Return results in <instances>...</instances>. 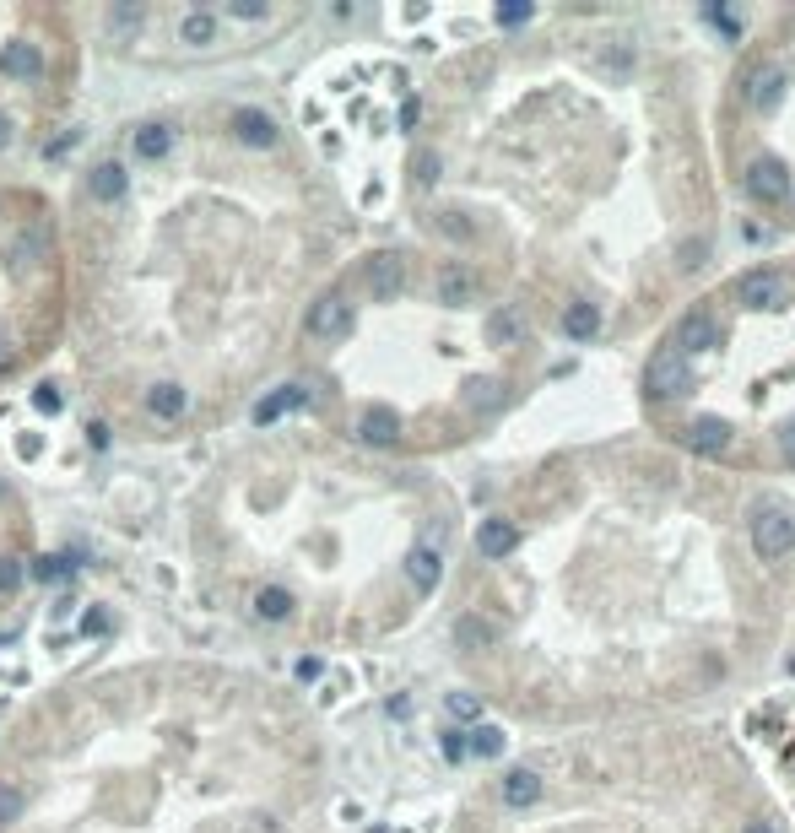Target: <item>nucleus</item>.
I'll return each mask as SVG.
<instances>
[{"label":"nucleus","instance_id":"obj_1","mask_svg":"<svg viewBox=\"0 0 795 833\" xmlns=\"http://www.w3.org/2000/svg\"><path fill=\"white\" fill-rule=\"evenodd\" d=\"M747 531H752V547H758L763 563H785L790 552H795V514H790L785 504H774V498L752 504Z\"/></svg>","mask_w":795,"mask_h":833},{"label":"nucleus","instance_id":"obj_2","mask_svg":"<svg viewBox=\"0 0 795 833\" xmlns=\"http://www.w3.org/2000/svg\"><path fill=\"white\" fill-rule=\"evenodd\" d=\"M693 390V368H687V357L682 352H655L644 363V395L649 401H677V395Z\"/></svg>","mask_w":795,"mask_h":833},{"label":"nucleus","instance_id":"obj_3","mask_svg":"<svg viewBox=\"0 0 795 833\" xmlns=\"http://www.w3.org/2000/svg\"><path fill=\"white\" fill-rule=\"evenodd\" d=\"M303 330H309L314 341H341V336H347V330H352V303H347V293H320V298H314Z\"/></svg>","mask_w":795,"mask_h":833},{"label":"nucleus","instance_id":"obj_4","mask_svg":"<svg viewBox=\"0 0 795 833\" xmlns=\"http://www.w3.org/2000/svg\"><path fill=\"white\" fill-rule=\"evenodd\" d=\"M736 298H741V309H785V303H790V282L774 266H758V271H747L736 282Z\"/></svg>","mask_w":795,"mask_h":833},{"label":"nucleus","instance_id":"obj_5","mask_svg":"<svg viewBox=\"0 0 795 833\" xmlns=\"http://www.w3.org/2000/svg\"><path fill=\"white\" fill-rule=\"evenodd\" d=\"M228 130H233L238 147H255V152H271L276 141H282V125H276V119L265 114V109H249V103L228 114Z\"/></svg>","mask_w":795,"mask_h":833},{"label":"nucleus","instance_id":"obj_6","mask_svg":"<svg viewBox=\"0 0 795 833\" xmlns=\"http://www.w3.org/2000/svg\"><path fill=\"white\" fill-rule=\"evenodd\" d=\"M363 282H368V293H374L379 303H395L406 293V260L395 255V249H379V255H368Z\"/></svg>","mask_w":795,"mask_h":833},{"label":"nucleus","instance_id":"obj_7","mask_svg":"<svg viewBox=\"0 0 795 833\" xmlns=\"http://www.w3.org/2000/svg\"><path fill=\"white\" fill-rule=\"evenodd\" d=\"M720 347V325H714L709 309H687L677 320V336H671V352L682 357H698V352H714Z\"/></svg>","mask_w":795,"mask_h":833},{"label":"nucleus","instance_id":"obj_8","mask_svg":"<svg viewBox=\"0 0 795 833\" xmlns=\"http://www.w3.org/2000/svg\"><path fill=\"white\" fill-rule=\"evenodd\" d=\"M747 195L763 206H779L790 195V168L779 157H752L747 163Z\"/></svg>","mask_w":795,"mask_h":833},{"label":"nucleus","instance_id":"obj_9","mask_svg":"<svg viewBox=\"0 0 795 833\" xmlns=\"http://www.w3.org/2000/svg\"><path fill=\"white\" fill-rule=\"evenodd\" d=\"M682 444L693 449V455H704V460H720V455H731L736 433H731V422H720V417H698V422H687Z\"/></svg>","mask_w":795,"mask_h":833},{"label":"nucleus","instance_id":"obj_10","mask_svg":"<svg viewBox=\"0 0 795 833\" xmlns=\"http://www.w3.org/2000/svg\"><path fill=\"white\" fill-rule=\"evenodd\" d=\"M785 87H790V65L785 60H763L758 71L747 76V103L752 109H779Z\"/></svg>","mask_w":795,"mask_h":833},{"label":"nucleus","instance_id":"obj_11","mask_svg":"<svg viewBox=\"0 0 795 833\" xmlns=\"http://www.w3.org/2000/svg\"><path fill=\"white\" fill-rule=\"evenodd\" d=\"M406 579H412L417 595H433L444 579V552L433 547V541H417L412 552H406Z\"/></svg>","mask_w":795,"mask_h":833},{"label":"nucleus","instance_id":"obj_12","mask_svg":"<svg viewBox=\"0 0 795 833\" xmlns=\"http://www.w3.org/2000/svg\"><path fill=\"white\" fill-rule=\"evenodd\" d=\"M595 76H601V82H628V76H633V65H639V49H633L628 44V38H606V44L601 49H595Z\"/></svg>","mask_w":795,"mask_h":833},{"label":"nucleus","instance_id":"obj_13","mask_svg":"<svg viewBox=\"0 0 795 833\" xmlns=\"http://www.w3.org/2000/svg\"><path fill=\"white\" fill-rule=\"evenodd\" d=\"M0 76H11V82H38V76H44V49L28 44V38H11V44L0 49Z\"/></svg>","mask_w":795,"mask_h":833},{"label":"nucleus","instance_id":"obj_14","mask_svg":"<svg viewBox=\"0 0 795 833\" xmlns=\"http://www.w3.org/2000/svg\"><path fill=\"white\" fill-rule=\"evenodd\" d=\"M357 439L368 449H390L401 439V417H395V406H363V417H357Z\"/></svg>","mask_w":795,"mask_h":833},{"label":"nucleus","instance_id":"obj_15","mask_svg":"<svg viewBox=\"0 0 795 833\" xmlns=\"http://www.w3.org/2000/svg\"><path fill=\"white\" fill-rule=\"evenodd\" d=\"M520 547V525L514 520H503V514H493V520H482L476 525V552H482V558H509V552Z\"/></svg>","mask_w":795,"mask_h":833},{"label":"nucleus","instance_id":"obj_16","mask_svg":"<svg viewBox=\"0 0 795 833\" xmlns=\"http://www.w3.org/2000/svg\"><path fill=\"white\" fill-rule=\"evenodd\" d=\"M179 44H190V49L222 44V17H217V11H206V6L184 11V17H179Z\"/></svg>","mask_w":795,"mask_h":833},{"label":"nucleus","instance_id":"obj_17","mask_svg":"<svg viewBox=\"0 0 795 833\" xmlns=\"http://www.w3.org/2000/svg\"><path fill=\"white\" fill-rule=\"evenodd\" d=\"M87 190H92V201H98V206H119V201H125V190H130L125 163H98L87 174Z\"/></svg>","mask_w":795,"mask_h":833},{"label":"nucleus","instance_id":"obj_18","mask_svg":"<svg viewBox=\"0 0 795 833\" xmlns=\"http://www.w3.org/2000/svg\"><path fill=\"white\" fill-rule=\"evenodd\" d=\"M130 152H136V163H163V157L174 152V125H163V119L141 125L136 136H130Z\"/></svg>","mask_w":795,"mask_h":833},{"label":"nucleus","instance_id":"obj_19","mask_svg":"<svg viewBox=\"0 0 795 833\" xmlns=\"http://www.w3.org/2000/svg\"><path fill=\"white\" fill-rule=\"evenodd\" d=\"M303 401H309V390H303V385H282V390H271V395H265V401H255V412H249V422H255V428H271L276 417L298 412Z\"/></svg>","mask_w":795,"mask_h":833},{"label":"nucleus","instance_id":"obj_20","mask_svg":"<svg viewBox=\"0 0 795 833\" xmlns=\"http://www.w3.org/2000/svg\"><path fill=\"white\" fill-rule=\"evenodd\" d=\"M563 336L568 341H595L601 336V303H590V298H574L563 309Z\"/></svg>","mask_w":795,"mask_h":833},{"label":"nucleus","instance_id":"obj_21","mask_svg":"<svg viewBox=\"0 0 795 833\" xmlns=\"http://www.w3.org/2000/svg\"><path fill=\"white\" fill-rule=\"evenodd\" d=\"M184 406H190V390L174 385V379H163V385H152V390H147V412H152L157 422H179V417H184Z\"/></svg>","mask_w":795,"mask_h":833},{"label":"nucleus","instance_id":"obj_22","mask_svg":"<svg viewBox=\"0 0 795 833\" xmlns=\"http://www.w3.org/2000/svg\"><path fill=\"white\" fill-rule=\"evenodd\" d=\"M536 801H541V774L536 769H509L503 774V806L520 812V806H536Z\"/></svg>","mask_w":795,"mask_h":833},{"label":"nucleus","instance_id":"obj_23","mask_svg":"<svg viewBox=\"0 0 795 833\" xmlns=\"http://www.w3.org/2000/svg\"><path fill=\"white\" fill-rule=\"evenodd\" d=\"M38 260H44V233H38V228H22L17 238H11V249H6V266L17 271V276H28Z\"/></svg>","mask_w":795,"mask_h":833},{"label":"nucleus","instance_id":"obj_24","mask_svg":"<svg viewBox=\"0 0 795 833\" xmlns=\"http://www.w3.org/2000/svg\"><path fill=\"white\" fill-rule=\"evenodd\" d=\"M293 590H282V585H260L255 590V617L260 623H287V617H293Z\"/></svg>","mask_w":795,"mask_h":833},{"label":"nucleus","instance_id":"obj_25","mask_svg":"<svg viewBox=\"0 0 795 833\" xmlns=\"http://www.w3.org/2000/svg\"><path fill=\"white\" fill-rule=\"evenodd\" d=\"M471 298H476V276L466 266H444L439 271V303L460 309V303H471Z\"/></svg>","mask_w":795,"mask_h":833},{"label":"nucleus","instance_id":"obj_26","mask_svg":"<svg viewBox=\"0 0 795 833\" xmlns=\"http://www.w3.org/2000/svg\"><path fill=\"white\" fill-rule=\"evenodd\" d=\"M493 639H498V628L487 623V617H476V612H466L455 623V644H460V650H493Z\"/></svg>","mask_w":795,"mask_h":833},{"label":"nucleus","instance_id":"obj_27","mask_svg":"<svg viewBox=\"0 0 795 833\" xmlns=\"http://www.w3.org/2000/svg\"><path fill=\"white\" fill-rule=\"evenodd\" d=\"M141 28H147V6H136V0H119V6H109V33L114 38H136Z\"/></svg>","mask_w":795,"mask_h":833},{"label":"nucleus","instance_id":"obj_28","mask_svg":"<svg viewBox=\"0 0 795 833\" xmlns=\"http://www.w3.org/2000/svg\"><path fill=\"white\" fill-rule=\"evenodd\" d=\"M28 574L38 579V585H65V579L76 574V558H65V552H44V558H38Z\"/></svg>","mask_w":795,"mask_h":833},{"label":"nucleus","instance_id":"obj_29","mask_svg":"<svg viewBox=\"0 0 795 833\" xmlns=\"http://www.w3.org/2000/svg\"><path fill=\"white\" fill-rule=\"evenodd\" d=\"M487 336H493L498 347H514V341H525V314H520V309H498L493 320H487Z\"/></svg>","mask_w":795,"mask_h":833},{"label":"nucleus","instance_id":"obj_30","mask_svg":"<svg viewBox=\"0 0 795 833\" xmlns=\"http://www.w3.org/2000/svg\"><path fill=\"white\" fill-rule=\"evenodd\" d=\"M503 742H509V736H503L498 725H476V731H466V752H471V758H498Z\"/></svg>","mask_w":795,"mask_h":833},{"label":"nucleus","instance_id":"obj_31","mask_svg":"<svg viewBox=\"0 0 795 833\" xmlns=\"http://www.w3.org/2000/svg\"><path fill=\"white\" fill-rule=\"evenodd\" d=\"M22 812H28V790H22L17 779H0V828L22 823Z\"/></svg>","mask_w":795,"mask_h":833},{"label":"nucleus","instance_id":"obj_32","mask_svg":"<svg viewBox=\"0 0 795 833\" xmlns=\"http://www.w3.org/2000/svg\"><path fill=\"white\" fill-rule=\"evenodd\" d=\"M498 401H503L498 379H471V385H466V406H471V412H493Z\"/></svg>","mask_w":795,"mask_h":833},{"label":"nucleus","instance_id":"obj_33","mask_svg":"<svg viewBox=\"0 0 795 833\" xmlns=\"http://www.w3.org/2000/svg\"><path fill=\"white\" fill-rule=\"evenodd\" d=\"M412 179L428 190V184H439V152H417L412 157Z\"/></svg>","mask_w":795,"mask_h":833},{"label":"nucleus","instance_id":"obj_34","mask_svg":"<svg viewBox=\"0 0 795 833\" xmlns=\"http://www.w3.org/2000/svg\"><path fill=\"white\" fill-rule=\"evenodd\" d=\"M22 579H28V568H22V558H0V595L22 590Z\"/></svg>","mask_w":795,"mask_h":833},{"label":"nucleus","instance_id":"obj_35","mask_svg":"<svg viewBox=\"0 0 795 833\" xmlns=\"http://www.w3.org/2000/svg\"><path fill=\"white\" fill-rule=\"evenodd\" d=\"M444 709H449V720H476V714H482V704H476L471 693H449Z\"/></svg>","mask_w":795,"mask_h":833},{"label":"nucleus","instance_id":"obj_36","mask_svg":"<svg viewBox=\"0 0 795 833\" xmlns=\"http://www.w3.org/2000/svg\"><path fill=\"white\" fill-rule=\"evenodd\" d=\"M530 17H536V6H525V0H514V6H498V28H525Z\"/></svg>","mask_w":795,"mask_h":833},{"label":"nucleus","instance_id":"obj_37","mask_svg":"<svg viewBox=\"0 0 795 833\" xmlns=\"http://www.w3.org/2000/svg\"><path fill=\"white\" fill-rule=\"evenodd\" d=\"M265 0H228V17H238V22H265Z\"/></svg>","mask_w":795,"mask_h":833},{"label":"nucleus","instance_id":"obj_38","mask_svg":"<svg viewBox=\"0 0 795 833\" xmlns=\"http://www.w3.org/2000/svg\"><path fill=\"white\" fill-rule=\"evenodd\" d=\"M439 747H444V758H449V763L471 758V752H466V731H455V725H449V731L439 736Z\"/></svg>","mask_w":795,"mask_h":833},{"label":"nucleus","instance_id":"obj_39","mask_svg":"<svg viewBox=\"0 0 795 833\" xmlns=\"http://www.w3.org/2000/svg\"><path fill=\"white\" fill-rule=\"evenodd\" d=\"M33 406H38V412H44V417H55L60 406H65V395H60L55 385H38V390H33Z\"/></svg>","mask_w":795,"mask_h":833},{"label":"nucleus","instance_id":"obj_40","mask_svg":"<svg viewBox=\"0 0 795 833\" xmlns=\"http://www.w3.org/2000/svg\"><path fill=\"white\" fill-rule=\"evenodd\" d=\"M704 17H709L720 33H731V38L741 33V22H736V11H731V6H704Z\"/></svg>","mask_w":795,"mask_h":833},{"label":"nucleus","instance_id":"obj_41","mask_svg":"<svg viewBox=\"0 0 795 833\" xmlns=\"http://www.w3.org/2000/svg\"><path fill=\"white\" fill-rule=\"evenodd\" d=\"M704 260H709V238H687V244H682V266L698 271Z\"/></svg>","mask_w":795,"mask_h":833},{"label":"nucleus","instance_id":"obj_42","mask_svg":"<svg viewBox=\"0 0 795 833\" xmlns=\"http://www.w3.org/2000/svg\"><path fill=\"white\" fill-rule=\"evenodd\" d=\"M439 228H444L449 238H471V222L460 217V211H444V217H439Z\"/></svg>","mask_w":795,"mask_h":833},{"label":"nucleus","instance_id":"obj_43","mask_svg":"<svg viewBox=\"0 0 795 833\" xmlns=\"http://www.w3.org/2000/svg\"><path fill=\"white\" fill-rule=\"evenodd\" d=\"M779 455H785V466H795V422L779 428Z\"/></svg>","mask_w":795,"mask_h":833},{"label":"nucleus","instance_id":"obj_44","mask_svg":"<svg viewBox=\"0 0 795 833\" xmlns=\"http://www.w3.org/2000/svg\"><path fill=\"white\" fill-rule=\"evenodd\" d=\"M314 677H320V660L303 655V660H298V682H314Z\"/></svg>","mask_w":795,"mask_h":833},{"label":"nucleus","instance_id":"obj_45","mask_svg":"<svg viewBox=\"0 0 795 833\" xmlns=\"http://www.w3.org/2000/svg\"><path fill=\"white\" fill-rule=\"evenodd\" d=\"M103 628H109V617H103V612H87L82 617V633H103Z\"/></svg>","mask_w":795,"mask_h":833},{"label":"nucleus","instance_id":"obj_46","mask_svg":"<svg viewBox=\"0 0 795 833\" xmlns=\"http://www.w3.org/2000/svg\"><path fill=\"white\" fill-rule=\"evenodd\" d=\"M87 439H92V449H109V428H103V422H92Z\"/></svg>","mask_w":795,"mask_h":833},{"label":"nucleus","instance_id":"obj_47","mask_svg":"<svg viewBox=\"0 0 795 833\" xmlns=\"http://www.w3.org/2000/svg\"><path fill=\"white\" fill-rule=\"evenodd\" d=\"M11 147V114H0V152Z\"/></svg>","mask_w":795,"mask_h":833},{"label":"nucleus","instance_id":"obj_48","mask_svg":"<svg viewBox=\"0 0 795 833\" xmlns=\"http://www.w3.org/2000/svg\"><path fill=\"white\" fill-rule=\"evenodd\" d=\"M741 833H774V828H768V823H747V828H741Z\"/></svg>","mask_w":795,"mask_h":833},{"label":"nucleus","instance_id":"obj_49","mask_svg":"<svg viewBox=\"0 0 795 833\" xmlns=\"http://www.w3.org/2000/svg\"><path fill=\"white\" fill-rule=\"evenodd\" d=\"M0 368H11V352H6V341H0Z\"/></svg>","mask_w":795,"mask_h":833},{"label":"nucleus","instance_id":"obj_50","mask_svg":"<svg viewBox=\"0 0 795 833\" xmlns=\"http://www.w3.org/2000/svg\"><path fill=\"white\" fill-rule=\"evenodd\" d=\"M0 493H6V482H0Z\"/></svg>","mask_w":795,"mask_h":833},{"label":"nucleus","instance_id":"obj_51","mask_svg":"<svg viewBox=\"0 0 795 833\" xmlns=\"http://www.w3.org/2000/svg\"><path fill=\"white\" fill-rule=\"evenodd\" d=\"M790 671H795V660H790Z\"/></svg>","mask_w":795,"mask_h":833}]
</instances>
